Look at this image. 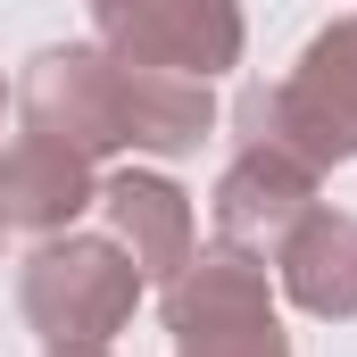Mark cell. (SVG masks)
<instances>
[{
  "label": "cell",
  "instance_id": "52a82bcc",
  "mask_svg": "<svg viewBox=\"0 0 357 357\" xmlns=\"http://www.w3.org/2000/svg\"><path fill=\"white\" fill-rule=\"evenodd\" d=\"M91 199H100V175H91L84 150L50 142V133H33V125L0 150V233L50 241V233H67V225L84 216Z\"/></svg>",
  "mask_w": 357,
  "mask_h": 357
},
{
  "label": "cell",
  "instance_id": "8992f818",
  "mask_svg": "<svg viewBox=\"0 0 357 357\" xmlns=\"http://www.w3.org/2000/svg\"><path fill=\"white\" fill-rule=\"evenodd\" d=\"M316 183L324 175H316L307 158H291V150H274V142H241L233 167L216 175V241L266 266L274 250L299 233V216L316 208Z\"/></svg>",
  "mask_w": 357,
  "mask_h": 357
},
{
  "label": "cell",
  "instance_id": "9c48e42d",
  "mask_svg": "<svg viewBox=\"0 0 357 357\" xmlns=\"http://www.w3.org/2000/svg\"><path fill=\"white\" fill-rule=\"evenodd\" d=\"M274 266H282L291 307H307V316H324V324L357 316V216L316 199V208L299 216V233L274 250Z\"/></svg>",
  "mask_w": 357,
  "mask_h": 357
},
{
  "label": "cell",
  "instance_id": "3957f363",
  "mask_svg": "<svg viewBox=\"0 0 357 357\" xmlns=\"http://www.w3.org/2000/svg\"><path fill=\"white\" fill-rule=\"evenodd\" d=\"M142 291L150 282L125 258V241H100V233H50L17 274V307L42 333V349H100Z\"/></svg>",
  "mask_w": 357,
  "mask_h": 357
},
{
  "label": "cell",
  "instance_id": "277c9868",
  "mask_svg": "<svg viewBox=\"0 0 357 357\" xmlns=\"http://www.w3.org/2000/svg\"><path fill=\"white\" fill-rule=\"evenodd\" d=\"M167 333H175V357H291L266 266L225 241L191 250V266L167 282Z\"/></svg>",
  "mask_w": 357,
  "mask_h": 357
},
{
  "label": "cell",
  "instance_id": "ba28073f",
  "mask_svg": "<svg viewBox=\"0 0 357 357\" xmlns=\"http://www.w3.org/2000/svg\"><path fill=\"white\" fill-rule=\"evenodd\" d=\"M100 208H108V225H116V241H125V258L142 266V282H175L191 266V199H183L167 175H142V167H125V175L100 183Z\"/></svg>",
  "mask_w": 357,
  "mask_h": 357
},
{
  "label": "cell",
  "instance_id": "5b68a950",
  "mask_svg": "<svg viewBox=\"0 0 357 357\" xmlns=\"http://www.w3.org/2000/svg\"><path fill=\"white\" fill-rule=\"evenodd\" d=\"M100 42L133 67L167 75H225L241 67V0H84Z\"/></svg>",
  "mask_w": 357,
  "mask_h": 357
},
{
  "label": "cell",
  "instance_id": "8fae6325",
  "mask_svg": "<svg viewBox=\"0 0 357 357\" xmlns=\"http://www.w3.org/2000/svg\"><path fill=\"white\" fill-rule=\"evenodd\" d=\"M8 100H17V91H8V84H0V108H8Z\"/></svg>",
  "mask_w": 357,
  "mask_h": 357
},
{
  "label": "cell",
  "instance_id": "30bf717a",
  "mask_svg": "<svg viewBox=\"0 0 357 357\" xmlns=\"http://www.w3.org/2000/svg\"><path fill=\"white\" fill-rule=\"evenodd\" d=\"M50 357H108V349H50Z\"/></svg>",
  "mask_w": 357,
  "mask_h": 357
},
{
  "label": "cell",
  "instance_id": "7a4b0ae2",
  "mask_svg": "<svg viewBox=\"0 0 357 357\" xmlns=\"http://www.w3.org/2000/svg\"><path fill=\"white\" fill-rule=\"evenodd\" d=\"M233 133L307 158L316 175L349 167L357 158V17H333V25L291 59V75L241 91V100H233Z\"/></svg>",
  "mask_w": 357,
  "mask_h": 357
},
{
  "label": "cell",
  "instance_id": "6da1fadb",
  "mask_svg": "<svg viewBox=\"0 0 357 357\" xmlns=\"http://www.w3.org/2000/svg\"><path fill=\"white\" fill-rule=\"evenodd\" d=\"M17 116L33 133H50V142L84 150V158H108V150L183 158L216 125V91L199 84V75L133 67L108 42H50L17 75Z\"/></svg>",
  "mask_w": 357,
  "mask_h": 357
}]
</instances>
